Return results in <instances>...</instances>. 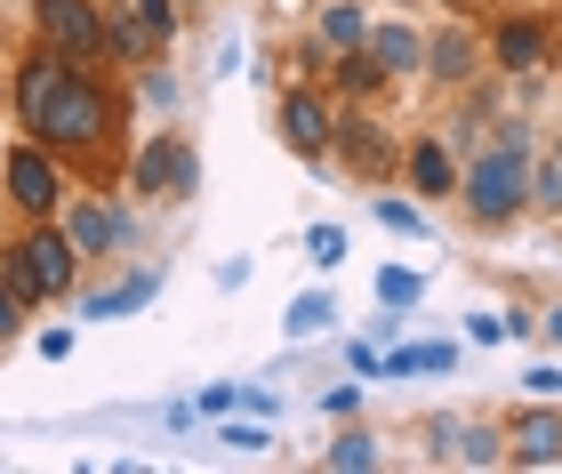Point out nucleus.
Segmentation results:
<instances>
[{"instance_id": "c85d7f7f", "label": "nucleus", "mask_w": 562, "mask_h": 474, "mask_svg": "<svg viewBox=\"0 0 562 474\" xmlns=\"http://www.w3.org/2000/svg\"><path fill=\"white\" fill-rule=\"evenodd\" d=\"M522 386H530V394H554V403H562V362H539V370H522Z\"/></svg>"}, {"instance_id": "2f4dec72", "label": "nucleus", "mask_w": 562, "mask_h": 474, "mask_svg": "<svg viewBox=\"0 0 562 474\" xmlns=\"http://www.w3.org/2000/svg\"><path fill=\"white\" fill-rule=\"evenodd\" d=\"M539 338H547V346H562V306H547V314H539Z\"/></svg>"}, {"instance_id": "c756f323", "label": "nucleus", "mask_w": 562, "mask_h": 474, "mask_svg": "<svg viewBox=\"0 0 562 474\" xmlns=\"http://www.w3.org/2000/svg\"><path fill=\"white\" fill-rule=\"evenodd\" d=\"M217 442H225V451H266V427H225Z\"/></svg>"}, {"instance_id": "7ed1b4c3", "label": "nucleus", "mask_w": 562, "mask_h": 474, "mask_svg": "<svg viewBox=\"0 0 562 474\" xmlns=\"http://www.w3.org/2000/svg\"><path fill=\"white\" fill-rule=\"evenodd\" d=\"M0 273L33 297V306H48V297L72 290V273H81V249H72L65 226H48V217H33V234L9 241V258H0Z\"/></svg>"}, {"instance_id": "f704fd0d", "label": "nucleus", "mask_w": 562, "mask_h": 474, "mask_svg": "<svg viewBox=\"0 0 562 474\" xmlns=\"http://www.w3.org/2000/svg\"><path fill=\"white\" fill-rule=\"evenodd\" d=\"M0 89H9V72H0Z\"/></svg>"}, {"instance_id": "423d86ee", "label": "nucleus", "mask_w": 562, "mask_h": 474, "mask_svg": "<svg viewBox=\"0 0 562 474\" xmlns=\"http://www.w3.org/2000/svg\"><path fill=\"white\" fill-rule=\"evenodd\" d=\"M9 202L24 210V217H57L65 210V169H57V154L33 137V145H9Z\"/></svg>"}, {"instance_id": "cd10ccee", "label": "nucleus", "mask_w": 562, "mask_h": 474, "mask_svg": "<svg viewBox=\"0 0 562 474\" xmlns=\"http://www.w3.org/2000/svg\"><path fill=\"white\" fill-rule=\"evenodd\" d=\"M467 338H474V346H506V314H474Z\"/></svg>"}, {"instance_id": "a211bd4d", "label": "nucleus", "mask_w": 562, "mask_h": 474, "mask_svg": "<svg viewBox=\"0 0 562 474\" xmlns=\"http://www.w3.org/2000/svg\"><path fill=\"white\" fill-rule=\"evenodd\" d=\"M153 290H161V273H130V282H121V290L89 297V314H97V321H130L137 306H153Z\"/></svg>"}, {"instance_id": "473e14b6", "label": "nucleus", "mask_w": 562, "mask_h": 474, "mask_svg": "<svg viewBox=\"0 0 562 474\" xmlns=\"http://www.w3.org/2000/svg\"><path fill=\"white\" fill-rule=\"evenodd\" d=\"M554 161H562V121H554Z\"/></svg>"}, {"instance_id": "393cba45", "label": "nucleus", "mask_w": 562, "mask_h": 474, "mask_svg": "<svg viewBox=\"0 0 562 474\" xmlns=\"http://www.w3.org/2000/svg\"><path fill=\"white\" fill-rule=\"evenodd\" d=\"M137 24L153 33V48H169V41H177V9H169V0H137Z\"/></svg>"}, {"instance_id": "2eb2a0df", "label": "nucleus", "mask_w": 562, "mask_h": 474, "mask_svg": "<svg viewBox=\"0 0 562 474\" xmlns=\"http://www.w3.org/2000/svg\"><path fill=\"white\" fill-rule=\"evenodd\" d=\"M322 48H338V57L370 48V9L362 0H322Z\"/></svg>"}, {"instance_id": "ddd939ff", "label": "nucleus", "mask_w": 562, "mask_h": 474, "mask_svg": "<svg viewBox=\"0 0 562 474\" xmlns=\"http://www.w3.org/2000/svg\"><path fill=\"white\" fill-rule=\"evenodd\" d=\"M65 72H72V57H65V48H33V57H24L16 72H9V97H16V121H33L41 105H48V89H57L65 81Z\"/></svg>"}, {"instance_id": "c9c22d12", "label": "nucleus", "mask_w": 562, "mask_h": 474, "mask_svg": "<svg viewBox=\"0 0 562 474\" xmlns=\"http://www.w3.org/2000/svg\"><path fill=\"white\" fill-rule=\"evenodd\" d=\"M394 9H411V0H394Z\"/></svg>"}, {"instance_id": "b1692460", "label": "nucleus", "mask_w": 562, "mask_h": 474, "mask_svg": "<svg viewBox=\"0 0 562 474\" xmlns=\"http://www.w3.org/2000/svg\"><path fill=\"white\" fill-rule=\"evenodd\" d=\"M105 48H113V57H130V65H137L145 48H153V33H137V16H113V24H105Z\"/></svg>"}, {"instance_id": "a878e982", "label": "nucleus", "mask_w": 562, "mask_h": 474, "mask_svg": "<svg viewBox=\"0 0 562 474\" xmlns=\"http://www.w3.org/2000/svg\"><path fill=\"white\" fill-rule=\"evenodd\" d=\"M305 258H314V266H338V258H346V234H338V226H314V234H305Z\"/></svg>"}, {"instance_id": "f3484780", "label": "nucleus", "mask_w": 562, "mask_h": 474, "mask_svg": "<svg viewBox=\"0 0 562 474\" xmlns=\"http://www.w3.org/2000/svg\"><path fill=\"white\" fill-rule=\"evenodd\" d=\"M450 459L458 466H506V427H482V418L450 427Z\"/></svg>"}, {"instance_id": "9b49d317", "label": "nucleus", "mask_w": 562, "mask_h": 474, "mask_svg": "<svg viewBox=\"0 0 562 474\" xmlns=\"http://www.w3.org/2000/svg\"><path fill=\"white\" fill-rule=\"evenodd\" d=\"M506 466H562V410H554V394L530 403L515 427H506Z\"/></svg>"}, {"instance_id": "dca6fc26", "label": "nucleus", "mask_w": 562, "mask_h": 474, "mask_svg": "<svg viewBox=\"0 0 562 474\" xmlns=\"http://www.w3.org/2000/svg\"><path fill=\"white\" fill-rule=\"evenodd\" d=\"M426 370H458V346L450 338H426V346H386V379H426Z\"/></svg>"}, {"instance_id": "1a4fd4ad", "label": "nucleus", "mask_w": 562, "mask_h": 474, "mask_svg": "<svg viewBox=\"0 0 562 474\" xmlns=\"http://www.w3.org/2000/svg\"><path fill=\"white\" fill-rule=\"evenodd\" d=\"M482 65H491V33H474V24H450V33L426 41V81L442 89H474Z\"/></svg>"}, {"instance_id": "5701e85b", "label": "nucleus", "mask_w": 562, "mask_h": 474, "mask_svg": "<svg viewBox=\"0 0 562 474\" xmlns=\"http://www.w3.org/2000/svg\"><path fill=\"white\" fill-rule=\"evenodd\" d=\"M530 210L562 217V161H554V154H547V161H530Z\"/></svg>"}, {"instance_id": "aec40b11", "label": "nucleus", "mask_w": 562, "mask_h": 474, "mask_svg": "<svg viewBox=\"0 0 562 474\" xmlns=\"http://www.w3.org/2000/svg\"><path fill=\"white\" fill-rule=\"evenodd\" d=\"M426 297V273H411V266H386L378 273V306H394V314H411Z\"/></svg>"}, {"instance_id": "20e7f679", "label": "nucleus", "mask_w": 562, "mask_h": 474, "mask_svg": "<svg viewBox=\"0 0 562 474\" xmlns=\"http://www.w3.org/2000/svg\"><path fill=\"white\" fill-rule=\"evenodd\" d=\"M130 185L145 193V202H186V193L201 185V154L177 129H161V137H145L137 145V161H130Z\"/></svg>"}, {"instance_id": "f257e3e1", "label": "nucleus", "mask_w": 562, "mask_h": 474, "mask_svg": "<svg viewBox=\"0 0 562 474\" xmlns=\"http://www.w3.org/2000/svg\"><path fill=\"white\" fill-rule=\"evenodd\" d=\"M530 161H539L530 121H498L467 154V169H458V210H467V226H482V234L522 226L530 217Z\"/></svg>"}, {"instance_id": "4be33fe9", "label": "nucleus", "mask_w": 562, "mask_h": 474, "mask_svg": "<svg viewBox=\"0 0 562 474\" xmlns=\"http://www.w3.org/2000/svg\"><path fill=\"white\" fill-rule=\"evenodd\" d=\"M370 217H378V226H386V234H426V210L418 202H402V193H378V202H370Z\"/></svg>"}, {"instance_id": "4468645a", "label": "nucleus", "mask_w": 562, "mask_h": 474, "mask_svg": "<svg viewBox=\"0 0 562 474\" xmlns=\"http://www.w3.org/2000/svg\"><path fill=\"white\" fill-rule=\"evenodd\" d=\"M370 57L386 65V81H418L426 72V33L402 24V16H386V24H370Z\"/></svg>"}, {"instance_id": "412c9836", "label": "nucleus", "mask_w": 562, "mask_h": 474, "mask_svg": "<svg viewBox=\"0 0 562 474\" xmlns=\"http://www.w3.org/2000/svg\"><path fill=\"white\" fill-rule=\"evenodd\" d=\"M322 466H338V474H370L378 466V435H338L322 451Z\"/></svg>"}, {"instance_id": "9d476101", "label": "nucleus", "mask_w": 562, "mask_h": 474, "mask_svg": "<svg viewBox=\"0 0 562 474\" xmlns=\"http://www.w3.org/2000/svg\"><path fill=\"white\" fill-rule=\"evenodd\" d=\"M458 169H467V161H458L450 137H434V129L402 145V185H411L418 202H450V193H458Z\"/></svg>"}, {"instance_id": "6ab92c4d", "label": "nucleus", "mask_w": 562, "mask_h": 474, "mask_svg": "<svg viewBox=\"0 0 562 474\" xmlns=\"http://www.w3.org/2000/svg\"><path fill=\"white\" fill-rule=\"evenodd\" d=\"M329 321H338V297H329V290H305V297H290L281 330H290V338H322Z\"/></svg>"}, {"instance_id": "bb28decb", "label": "nucleus", "mask_w": 562, "mask_h": 474, "mask_svg": "<svg viewBox=\"0 0 562 474\" xmlns=\"http://www.w3.org/2000/svg\"><path fill=\"white\" fill-rule=\"evenodd\" d=\"M24 306H33V297H24L9 273H0V338H16V321H24Z\"/></svg>"}, {"instance_id": "f03ea898", "label": "nucleus", "mask_w": 562, "mask_h": 474, "mask_svg": "<svg viewBox=\"0 0 562 474\" xmlns=\"http://www.w3.org/2000/svg\"><path fill=\"white\" fill-rule=\"evenodd\" d=\"M113 121H121V113H113V89L97 81L89 65H72L65 81L48 89V105L24 121V129H33L48 154H97V145L113 137Z\"/></svg>"}, {"instance_id": "0eeeda50", "label": "nucleus", "mask_w": 562, "mask_h": 474, "mask_svg": "<svg viewBox=\"0 0 562 474\" xmlns=\"http://www.w3.org/2000/svg\"><path fill=\"white\" fill-rule=\"evenodd\" d=\"M33 16H41V41L65 48L72 65L105 57V16H97V0H33Z\"/></svg>"}, {"instance_id": "39448f33", "label": "nucleus", "mask_w": 562, "mask_h": 474, "mask_svg": "<svg viewBox=\"0 0 562 474\" xmlns=\"http://www.w3.org/2000/svg\"><path fill=\"white\" fill-rule=\"evenodd\" d=\"M554 57H562V33L547 16H498L491 24V72H506V81H539Z\"/></svg>"}, {"instance_id": "72a5a7b5", "label": "nucleus", "mask_w": 562, "mask_h": 474, "mask_svg": "<svg viewBox=\"0 0 562 474\" xmlns=\"http://www.w3.org/2000/svg\"><path fill=\"white\" fill-rule=\"evenodd\" d=\"M450 9H467V0H450Z\"/></svg>"}, {"instance_id": "f8f14e48", "label": "nucleus", "mask_w": 562, "mask_h": 474, "mask_svg": "<svg viewBox=\"0 0 562 474\" xmlns=\"http://www.w3.org/2000/svg\"><path fill=\"white\" fill-rule=\"evenodd\" d=\"M65 234H72L81 258H105V249L130 241V210H121V202H72L65 210Z\"/></svg>"}, {"instance_id": "e433bc0d", "label": "nucleus", "mask_w": 562, "mask_h": 474, "mask_svg": "<svg viewBox=\"0 0 562 474\" xmlns=\"http://www.w3.org/2000/svg\"><path fill=\"white\" fill-rule=\"evenodd\" d=\"M290 9H305V0H290Z\"/></svg>"}, {"instance_id": "6e6552de", "label": "nucleus", "mask_w": 562, "mask_h": 474, "mask_svg": "<svg viewBox=\"0 0 562 474\" xmlns=\"http://www.w3.org/2000/svg\"><path fill=\"white\" fill-rule=\"evenodd\" d=\"M281 137H290L297 161H322L329 145H338V105H329L322 89H290L281 97Z\"/></svg>"}, {"instance_id": "7c9ffc66", "label": "nucleus", "mask_w": 562, "mask_h": 474, "mask_svg": "<svg viewBox=\"0 0 562 474\" xmlns=\"http://www.w3.org/2000/svg\"><path fill=\"white\" fill-rule=\"evenodd\" d=\"M201 410H210V418H225V410H241V386H210V394H201Z\"/></svg>"}]
</instances>
